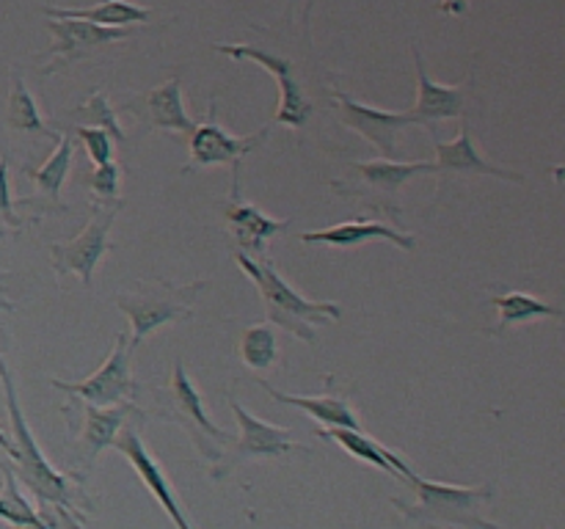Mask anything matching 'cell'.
<instances>
[{"instance_id": "obj_1", "label": "cell", "mask_w": 565, "mask_h": 529, "mask_svg": "<svg viewBox=\"0 0 565 529\" xmlns=\"http://www.w3.org/2000/svg\"><path fill=\"white\" fill-rule=\"evenodd\" d=\"M0 384H3L6 406H9V422H11V474L42 501L44 507H53L55 521L66 523V529H81L83 527V507L77 505V499H83V490L72 483L66 474H61L58 468L50 466V461L44 457V452L39 450L36 439H33L31 428L25 422V413H22L20 400H17L14 378H11L9 367L0 358Z\"/></svg>"}, {"instance_id": "obj_2", "label": "cell", "mask_w": 565, "mask_h": 529, "mask_svg": "<svg viewBox=\"0 0 565 529\" xmlns=\"http://www.w3.org/2000/svg\"><path fill=\"white\" fill-rule=\"evenodd\" d=\"M235 259L241 262V268L246 270L248 279L257 284L259 295H263L265 314L274 325H279L281 331H290L298 339L315 342V328L326 323H337L342 317V306L334 301H309L303 298L296 287L287 284L279 276V270L274 268L268 257H246V253L235 251Z\"/></svg>"}, {"instance_id": "obj_3", "label": "cell", "mask_w": 565, "mask_h": 529, "mask_svg": "<svg viewBox=\"0 0 565 529\" xmlns=\"http://www.w3.org/2000/svg\"><path fill=\"white\" fill-rule=\"evenodd\" d=\"M406 483L414 485L417 505L406 507L401 499L395 505L406 512L408 518L428 523H447L458 529H500L491 518L483 516V505L494 496L491 485H450V483H430L412 472Z\"/></svg>"}, {"instance_id": "obj_4", "label": "cell", "mask_w": 565, "mask_h": 529, "mask_svg": "<svg viewBox=\"0 0 565 529\" xmlns=\"http://www.w3.org/2000/svg\"><path fill=\"white\" fill-rule=\"evenodd\" d=\"M204 284H207L204 279L193 281V284H171L166 279H149L138 281L132 290L119 292L116 295V306L130 317L132 350L158 328L188 317L193 303H196L199 292L204 290Z\"/></svg>"}, {"instance_id": "obj_5", "label": "cell", "mask_w": 565, "mask_h": 529, "mask_svg": "<svg viewBox=\"0 0 565 529\" xmlns=\"http://www.w3.org/2000/svg\"><path fill=\"white\" fill-rule=\"evenodd\" d=\"M163 402L169 406L166 408V417L180 422L191 433V441L196 444V450L215 466L224 457L226 444L235 441V435L230 430H221L218 424H213V419H207L202 406V395L193 386V380L188 378L182 361L174 364V375H171V386L166 389Z\"/></svg>"}, {"instance_id": "obj_6", "label": "cell", "mask_w": 565, "mask_h": 529, "mask_svg": "<svg viewBox=\"0 0 565 529\" xmlns=\"http://www.w3.org/2000/svg\"><path fill=\"white\" fill-rule=\"evenodd\" d=\"M353 176L351 180H337L331 182L337 193H345V196H359L364 204L375 209H384V213H395V198L401 191L403 182H408L417 174H430L434 163L428 160H417V163H397V160H367V163H351Z\"/></svg>"}, {"instance_id": "obj_7", "label": "cell", "mask_w": 565, "mask_h": 529, "mask_svg": "<svg viewBox=\"0 0 565 529\" xmlns=\"http://www.w3.org/2000/svg\"><path fill=\"white\" fill-rule=\"evenodd\" d=\"M121 207H125V202L108 204V207L94 204L92 220H88V226L81 231V235L72 237V240L66 242H53V246H50V257H53L55 273L58 276L75 273L83 284L92 287L94 268H97L99 259H103L105 253L114 251L108 235Z\"/></svg>"}, {"instance_id": "obj_8", "label": "cell", "mask_w": 565, "mask_h": 529, "mask_svg": "<svg viewBox=\"0 0 565 529\" xmlns=\"http://www.w3.org/2000/svg\"><path fill=\"white\" fill-rule=\"evenodd\" d=\"M130 358H132V345L125 334L116 336L114 350L108 353L103 367L94 369L88 378L77 380V384H70V380H50L53 389L64 391V395L75 397V400L88 402V406L97 408H108V406H119L125 402L127 397L132 395L136 384H132V369H130Z\"/></svg>"}, {"instance_id": "obj_9", "label": "cell", "mask_w": 565, "mask_h": 529, "mask_svg": "<svg viewBox=\"0 0 565 529\" xmlns=\"http://www.w3.org/2000/svg\"><path fill=\"white\" fill-rule=\"evenodd\" d=\"M230 408L232 413H235L237 424H241V435H237L235 441V450L224 452V457L215 463V468L210 472L213 474V479L226 477L232 468L241 466L243 461H252V457H281L287 455V452H296V450L309 452V446L296 444V441L290 439V430L263 422V419L254 417L252 411H246L235 397L230 400Z\"/></svg>"}, {"instance_id": "obj_10", "label": "cell", "mask_w": 565, "mask_h": 529, "mask_svg": "<svg viewBox=\"0 0 565 529\" xmlns=\"http://www.w3.org/2000/svg\"><path fill=\"white\" fill-rule=\"evenodd\" d=\"M221 55H230L235 61H254L257 66H263L265 72H270L279 86V110H276V121L290 130H301L307 125L309 114H312V102L303 94L301 83L292 77V64L287 58H279V55L268 53V50H259L254 44H230L221 42L215 44Z\"/></svg>"}, {"instance_id": "obj_11", "label": "cell", "mask_w": 565, "mask_h": 529, "mask_svg": "<svg viewBox=\"0 0 565 529\" xmlns=\"http://www.w3.org/2000/svg\"><path fill=\"white\" fill-rule=\"evenodd\" d=\"M265 138H268V130H259L257 136H232L230 130H224V127L218 125L215 99H210L207 114L199 121L196 130L191 132V160H188L180 171L188 174V171L204 169V165H241L248 152L263 147Z\"/></svg>"}, {"instance_id": "obj_12", "label": "cell", "mask_w": 565, "mask_h": 529, "mask_svg": "<svg viewBox=\"0 0 565 529\" xmlns=\"http://www.w3.org/2000/svg\"><path fill=\"white\" fill-rule=\"evenodd\" d=\"M337 108H340L342 125L351 127L362 138H367L384 160H392L397 152V138L408 125H417L412 114H395V110H381L367 102H359L345 91H331Z\"/></svg>"}, {"instance_id": "obj_13", "label": "cell", "mask_w": 565, "mask_h": 529, "mask_svg": "<svg viewBox=\"0 0 565 529\" xmlns=\"http://www.w3.org/2000/svg\"><path fill=\"white\" fill-rule=\"evenodd\" d=\"M47 28L53 33V42H50L47 50L50 66L44 69V75L55 72V66L75 64L77 58L88 55L92 50L125 42L127 36H132L130 28H103L86 20H47Z\"/></svg>"}, {"instance_id": "obj_14", "label": "cell", "mask_w": 565, "mask_h": 529, "mask_svg": "<svg viewBox=\"0 0 565 529\" xmlns=\"http://www.w3.org/2000/svg\"><path fill=\"white\" fill-rule=\"evenodd\" d=\"M121 110L136 116L147 130H171L182 132L188 138L196 130V121L188 116L185 102H182L180 77H169L160 86L136 94V97H130L121 105Z\"/></svg>"}, {"instance_id": "obj_15", "label": "cell", "mask_w": 565, "mask_h": 529, "mask_svg": "<svg viewBox=\"0 0 565 529\" xmlns=\"http://www.w3.org/2000/svg\"><path fill=\"white\" fill-rule=\"evenodd\" d=\"M114 446L127 457V463L136 468L138 477H141V483L147 485L149 494L160 501V507H163L166 516L171 518V523H174L177 529H193L191 521H188L185 510H182V501L177 499L174 488H171V479L166 477L163 468H160V463L149 455L147 444L141 441L138 430H132V428L119 430Z\"/></svg>"}, {"instance_id": "obj_16", "label": "cell", "mask_w": 565, "mask_h": 529, "mask_svg": "<svg viewBox=\"0 0 565 529\" xmlns=\"http://www.w3.org/2000/svg\"><path fill=\"white\" fill-rule=\"evenodd\" d=\"M235 171V185H232V198L224 204V220L230 226L232 237L237 242V251L246 253V257H265V242L270 237L281 235V231L290 226V218H270L263 209H257L254 204H243L237 198V174H241V165H232Z\"/></svg>"}, {"instance_id": "obj_17", "label": "cell", "mask_w": 565, "mask_h": 529, "mask_svg": "<svg viewBox=\"0 0 565 529\" xmlns=\"http://www.w3.org/2000/svg\"><path fill=\"white\" fill-rule=\"evenodd\" d=\"M414 64H417V105H414V119L417 125L428 127V132L436 136V127L445 119H458L463 116V108H467V91L461 86H445V83L430 80L428 69H425V61L419 47H412Z\"/></svg>"}, {"instance_id": "obj_18", "label": "cell", "mask_w": 565, "mask_h": 529, "mask_svg": "<svg viewBox=\"0 0 565 529\" xmlns=\"http://www.w3.org/2000/svg\"><path fill=\"white\" fill-rule=\"evenodd\" d=\"M434 149H436V163L434 171L436 174H461V176H497V180H508V182H524V176L519 171H508L502 165L489 163L483 158L478 147L472 141V132L469 127H461V136L456 141H436L434 138Z\"/></svg>"}, {"instance_id": "obj_19", "label": "cell", "mask_w": 565, "mask_h": 529, "mask_svg": "<svg viewBox=\"0 0 565 529\" xmlns=\"http://www.w3.org/2000/svg\"><path fill=\"white\" fill-rule=\"evenodd\" d=\"M370 240H390L395 242L397 248H403V251H414V246H417L414 235H403V231L370 218L345 220V224L329 226V229L303 231L301 235V242H309V246H334V248H356Z\"/></svg>"}, {"instance_id": "obj_20", "label": "cell", "mask_w": 565, "mask_h": 529, "mask_svg": "<svg viewBox=\"0 0 565 529\" xmlns=\"http://www.w3.org/2000/svg\"><path fill=\"white\" fill-rule=\"evenodd\" d=\"M138 408L132 402H119V406L97 408L83 402V461L86 466H94V461L99 457V452L114 446L116 435L125 428V422L130 419V413H136Z\"/></svg>"}, {"instance_id": "obj_21", "label": "cell", "mask_w": 565, "mask_h": 529, "mask_svg": "<svg viewBox=\"0 0 565 529\" xmlns=\"http://www.w3.org/2000/svg\"><path fill=\"white\" fill-rule=\"evenodd\" d=\"M257 384L263 386V389L268 391L276 402L301 408V411H307L309 417L318 419V422L326 424V428L362 430V422H359L356 411L348 406L345 395H331V391H326V395H287V391H279L274 384H268L265 378H257Z\"/></svg>"}, {"instance_id": "obj_22", "label": "cell", "mask_w": 565, "mask_h": 529, "mask_svg": "<svg viewBox=\"0 0 565 529\" xmlns=\"http://www.w3.org/2000/svg\"><path fill=\"white\" fill-rule=\"evenodd\" d=\"M318 435H320V439L334 441V444H340L342 450L351 452V455L356 457V461L370 463V466L381 468V472L392 474V477L406 479L408 474L414 472L412 463H406L401 455H395V452H392V450H386L384 444H379V441H375L373 435L364 433V430L323 428V430H318Z\"/></svg>"}, {"instance_id": "obj_23", "label": "cell", "mask_w": 565, "mask_h": 529, "mask_svg": "<svg viewBox=\"0 0 565 529\" xmlns=\"http://www.w3.org/2000/svg\"><path fill=\"white\" fill-rule=\"evenodd\" d=\"M47 20H86L103 28H130L149 20V9L127 0H99L88 9H44Z\"/></svg>"}, {"instance_id": "obj_24", "label": "cell", "mask_w": 565, "mask_h": 529, "mask_svg": "<svg viewBox=\"0 0 565 529\" xmlns=\"http://www.w3.org/2000/svg\"><path fill=\"white\" fill-rule=\"evenodd\" d=\"M491 306H497L500 312V323L494 325V334H502L511 325H522L530 323V320H561L563 312L557 306H550V303L539 301V298L527 295V292H508V295H497L491 298Z\"/></svg>"}, {"instance_id": "obj_25", "label": "cell", "mask_w": 565, "mask_h": 529, "mask_svg": "<svg viewBox=\"0 0 565 529\" xmlns=\"http://www.w3.org/2000/svg\"><path fill=\"white\" fill-rule=\"evenodd\" d=\"M6 119H9V127L17 132H33V136H44L50 141H58V132L50 130L44 125L42 114H39L36 99L28 91L25 80L20 75H11V91H9V105H6Z\"/></svg>"}, {"instance_id": "obj_26", "label": "cell", "mask_w": 565, "mask_h": 529, "mask_svg": "<svg viewBox=\"0 0 565 529\" xmlns=\"http://www.w3.org/2000/svg\"><path fill=\"white\" fill-rule=\"evenodd\" d=\"M0 468H3L6 477L3 490H0V518L14 523L17 529H53L55 521H47V518H44L42 512H36V507L20 494L11 468L3 466V463H0Z\"/></svg>"}, {"instance_id": "obj_27", "label": "cell", "mask_w": 565, "mask_h": 529, "mask_svg": "<svg viewBox=\"0 0 565 529\" xmlns=\"http://www.w3.org/2000/svg\"><path fill=\"white\" fill-rule=\"evenodd\" d=\"M72 136L64 132V136L55 141V152L50 154V160L39 169H25V174L36 182L39 191L44 193L47 198H58L61 196V187H64L66 176H70L72 169Z\"/></svg>"}, {"instance_id": "obj_28", "label": "cell", "mask_w": 565, "mask_h": 529, "mask_svg": "<svg viewBox=\"0 0 565 529\" xmlns=\"http://www.w3.org/2000/svg\"><path fill=\"white\" fill-rule=\"evenodd\" d=\"M241 358L248 369H268L279 361V339L274 325L257 323L248 325L241 336Z\"/></svg>"}, {"instance_id": "obj_29", "label": "cell", "mask_w": 565, "mask_h": 529, "mask_svg": "<svg viewBox=\"0 0 565 529\" xmlns=\"http://www.w3.org/2000/svg\"><path fill=\"white\" fill-rule=\"evenodd\" d=\"M116 114H119V110L110 108L108 97H105L99 88H94L92 97H88L86 102H83L81 108L75 110V116L83 121V127H99V130L108 132L114 141L125 143V130L119 127V119H116Z\"/></svg>"}, {"instance_id": "obj_30", "label": "cell", "mask_w": 565, "mask_h": 529, "mask_svg": "<svg viewBox=\"0 0 565 529\" xmlns=\"http://www.w3.org/2000/svg\"><path fill=\"white\" fill-rule=\"evenodd\" d=\"M119 165H116L114 160H108V163L103 165H94V171L88 174V187H92L94 198H97L94 204H103V207L119 204Z\"/></svg>"}, {"instance_id": "obj_31", "label": "cell", "mask_w": 565, "mask_h": 529, "mask_svg": "<svg viewBox=\"0 0 565 529\" xmlns=\"http://www.w3.org/2000/svg\"><path fill=\"white\" fill-rule=\"evenodd\" d=\"M77 138H81L83 143H86V152L88 158H92L94 165H103L108 163V160H114V138L108 136L105 130H99V127H75Z\"/></svg>"}, {"instance_id": "obj_32", "label": "cell", "mask_w": 565, "mask_h": 529, "mask_svg": "<svg viewBox=\"0 0 565 529\" xmlns=\"http://www.w3.org/2000/svg\"><path fill=\"white\" fill-rule=\"evenodd\" d=\"M0 215H3L6 224H14V198H11V187H9V160L0 154Z\"/></svg>"}, {"instance_id": "obj_33", "label": "cell", "mask_w": 565, "mask_h": 529, "mask_svg": "<svg viewBox=\"0 0 565 529\" xmlns=\"http://www.w3.org/2000/svg\"><path fill=\"white\" fill-rule=\"evenodd\" d=\"M439 9L450 17H463L469 11L467 0H439Z\"/></svg>"}, {"instance_id": "obj_34", "label": "cell", "mask_w": 565, "mask_h": 529, "mask_svg": "<svg viewBox=\"0 0 565 529\" xmlns=\"http://www.w3.org/2000/svg\"><path fill=\"white\" fill-rule=\"evenodd\" d=\"M0 450H3L9 457H11V452H14V446H11V439L3 433V424H0Z\"/></svg>"}, {"instance_id": "obj_35", "label": "cell", "mask_w": 565, "mask_h": 529, "mask_svg": "<svg viewBox=\"0 0 565 529\" xmlns=\"http://www.w3.org/2000/svg\"><path fill=\"white\" fill-rule=\"evenodd\" d=\"M315 0H307V9H303V25H307V39H309V20H312Z\"/></svg>"}, {"instance_id": "obj_36", "label": "cell", "mask_w": 565, "mask_h": 529, "mask_svg": "<svg viewBox=\"0 0 565 529\" xmlns=\"http://www.w3.org/2000/svg\"><path fill=\"white\" fill-rule=\"evenodd\" d=\"M430 529H456V527H436V523H430Z\"/></svg>"}]
</instances>
